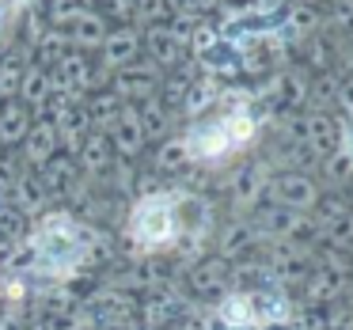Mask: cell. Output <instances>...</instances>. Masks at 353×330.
Wrapping results in <instances>:
<instances>
[{
    "mask_svg": "<svg viewBox=\"0 0 353 330\" xmlns=\"http://www.w3.org/2000/svg\"><path fill=\"white\" fill-rule=\"evenodd\" d=\"M254 141V122L251 114L236 110V114H224V118H213V122L198 125V130L186 137V156L201 163H213V160H224L232 156L236 148L251 145Z\"/></svg>",
    "mask_w": 353,
    "mask_h": 330,
    "instance_id": "1",
    "label": "cell"
},
{
    "mask_svg": "<svg viewBox=\"0 0 353 330\" xmlns=\"http://www.w3.org/2000/svg\"><path fill=\"white\" fill-rule=\"evenodd\" d=\"M130 239L137 251H160L179 239V216L168 194H148L133 205L130 216Z\"/></svg>",
    "mask_w": 353,
    "mask_h": 330,
    "instance_id": "2",
    "label": "cell"
},
{
    "mask_svg": "<svg viewBox=\"0 0 353 330\" xmlns=\"http://www.w3.org/2000/svg\"><path fill=\"white\" fill-rule=\"evenodd\" d=\"M285 190V201H292V205H307V201L315 198V190L307 183H296V178H285L281 186H277V194Z\"/></svg>",
    "mask_w": 353,
    "mask_h": 330,
    "instance_id": "3",
    "label": "cell"
}]
</instances>
